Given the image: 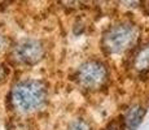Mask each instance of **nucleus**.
Wrapping results in <instances>:
<instances>
[{"mask_svg":"<svg viewBox=\"0 0 149 130\" xmlns=\"http://www.w3.org/2000/svg\"><path fill=\"white\" fill-rule=\"evenodd\" d=\"M122 4L125 5V7H136V5H139L140 0H121Z\"/></svg>","mask_w":149,"mask_h":130,"instance_id":"obj_9","label":"nucleus"},{"mask_svg":"<svg viewBox=\"0 0 149 130\" xmlns=\"http://www.w3.org/2000/svg\"><path fill=\"white\" fill-rule=\"evenodd\" d=\"M4 47H5V39H4V37L0 35V51H1Z\"/></svg>","mask_w":149,"mask_h":130,"instance_id":"obj_10","label":"nucleus"},{"mask_svg":"<svg viewBox=\"0 0 149 130\" xmlns=\"http://www.w3.org/2000/svg\"><path fill=\"white\" fill-rule=\"evenodd\" d=\"M134 68L140 73H145L149 70V44L144 46L139 50L134 59Z\"/></svg>","mask_w":149,"mask_h":130,"instance_id":"obj_6","label":"nucleus"},{"mask_svg":"<svg viewBox=\"0 0 149 130\" xmlns=\"http://www.w3.org/2000/svg\"><path fill=\"white\" fill-rule=\"evenodd\" d=\"M108 79V70L100 61H87L77 72V81L86 90H97Z\"/></svg>","mask_w":149,"mask_h":130,"instance_id":"obj_3","label":"nucleus"},{"mask_svg":"<svg viewBox=\"0 0 149 130\" xmlns=\"http://www.w3.org/2000/svg\"><path fill=\"white\" fill-rule=\"evenodd\" d=\"M145 109L141 105H135L127 111L125 116V128L126 130H135L140 125L143 117H144Z\"/></svg>","mask_w":149,"mask_h":130,"instance_id":"obj_5","label":"nucleus"},{"mask_svg":"<svg viewBox=\"0 0 149 130\" xmlns=\"http://www.w3.org/2000/svg\"><path fill=\"white\" fill-rule=\"evenodd\" d=\"M135 39L136 29L132 25H117L104 34L102 47L108 53H122L134 44Z\"/></svg>","mask_w":149,"mask_h":130,"instance_id":"obj_2","label":"nucleus"},{"mask_svg":"<svg viewBox=\"0 0 149 130\" xmlns=\"http://www.w3.org/2000/svg\"><path fill=\"white\" fill-rule=\"evenodd\" d=\"M14 59L21 64L34 65L39 63L44 56V48L42 43L34 39H26L19 42L14 47Z\"/></svg>","mask_w":149,"mask_h":130,"instance_id":"obj_4","label":"nucleus"},{"mask_svg":"<svg viewBox=\"0 0 149 130\" xmlns=\"http://www.w3.org/2000/svg\"><path fill=\"white\" fill-rule=\"evenodd\" d=\"M47 99L45 86L39 81L17 83L10 92V103L19 113H33L40 109Z\"/></svg>","mask_w":149,"mask_h":130,"instance_id":"obj_1","label":"nucleus"},{"mask_svg":"<svg viewBox=\"0 0 149 130\" xmlns=\"http://www.w3.org/2000/svg\"><path fill=\"white\" fill-rule=\"evenodd\" d=\"M69 130H91V129H90V126H88V124H86L84 121H82V120H78L71 124Z\"/></svg>","mask_w":149,"mask_h":130,"instance_id":"obj_7","label":"nucleus"},{"mask_svg":"<svg viewBox=\"0 0 149 130\" xmlns=\"http://www.w3.org/2000/svg\"><path fill=\"white\" fill-rule=\"evenodd\" d=\"M83 1H84V0H61V3L65 4L66 7H78Z\"/></svg>","mask_w":149,"mask_h":130,"instance_id":"obj_8","label":"nucleus"},{"mask_svg":"<svg viewBox=\"0 0 149 130\" xmlns=\"http://www.w3.org/2000/svg\"><path fill=\"white\" fill-rule=\"evenodd\" d=\"M0 1H1V0H0Z\"/></svg>","mask_w":149,"mask_h":130,"instance_id":"obj_11","label":"nucleus"}]
</instances>
